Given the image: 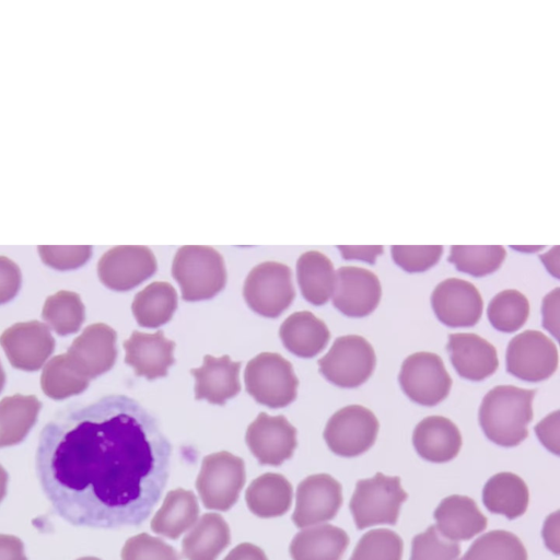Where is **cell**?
<instances>
[{"mask_svg": "<svg viewBox=\"0 0 560 560\" xmlns=\"http://www.w3.org/2000/svg\"><path fill=\"white\" fill-rule=\"evenodd\" d=\"M156 419L125 395L69 404L42 429L36 475L52 512L74 526H140L170 475Z\"/></svg>", "mask_w": 560, "mask_h": 560, "instance_id": "1", "label": "cell"}, {"mask_svg": "<svg viewBox=\"0 0 560 560\" xmlns=\"http://www.w3.org/2000/svg\"><path fill=\"white\" fill-rule=\"evenodd\" d=\"M535 389L499 385L490 389L479 408V423L493 443L512 447L523 442L533 420Z\"/></svg>", "mask_w": 560, "mask_h": 560, "instance_id": "2", "label": "cell"}, {"mask_svg": "<svg viewBox=\"0 0 560 560\" xmlns=\"http://www.w3.org/2000/svg\"><path fill=\"white\" fill-rule=\"evenodd\" d=\"M172 275L185 301L213 298L226 283V269L222 255L211 246L184 245L175 254Z\"/></svg>", "mask_w": 560, "mask_h": 560, "instance_id": "3", "label": "cell"}, {"mask_svg": "<svg viewBox=\"0 0 560 560\" xmlns=\"http://www.w3.org/2000/svg\"><path fill=\"white\" fill-rule=\"evenodd\" d=\"M407 498L397 476L377 472L372 478L359 480L349 504L357 528L396 524L400 505Z\"/></svg>", "mask_w": 560, "mask_h": 560, "instance_id": "4", "label": "cell"}, {"mask_svg": "<svg viewBox=\"0 0 560 560\" xmlns=\"http://www.w3.org/2000/svg\"><path fill=\"white\" fill-rule=\"evenodd\" d=\"M247 393L269 408H282L296 398L299 380L290 361L279 353L261 352L246 365Z\"/></svg>", "mask_w": 560, "mask_h": 560, "instance_id": "5", "label": "cell"}, {"mask_svg": "<svg viewBox=\"0 0 560 560\" xmlns=\"http://www.w3.org/2000/svg\"><path fill=\"white\" fill-rule=\"evenodd\" d=\"M245 479L244 460L222 451L202 459L196 488L207 509L228 511L237 501Z\"/></svg>", "mask_w": 560, "mask_h": 560, "instance_id": "6", "label": "cell"}, {"mask_svg": "<svg viewBox=\"0 0 560 560\" xmlns=\"http://www.w3.org/2000/svg\"><path fill=\"white\" fill-rule=\"evenodd\" d=\"M243 296L257 314L276 318L295 298L290 267L279 261H264L247 275Z\"/></svg>", "mask_w": 560, "mask_h": 560, "instance_id": "7", "label": "cell"}, {"mask_svg": "<svg viewBox=\"0 0 560 560\" xmlns=\"http://www.w3.org/2000/svg\"><path fill=\"white\" fill-rule=\"evenodd\" d=\"M376 357L372 345L362 336L338 337L318 360L319 372L332 384L354 388L372 375Z\"/></svg>", "mask_w": 560, "mask_h": 560, "instance_id": "8", "label": "cell"}, {"mask_svg": "<svg viewBox=\"0 0 560 560\" xmlns=\"http://www.w3.org/2000/svg\"><path fill=\"white\" fill-rule=\"evenodd\" d=\"M378 428V420L370 409L361 405H350L329 418L324 439L332 453L354 457L374 444Z\"/></svg>", "mask_w": 560, "mask_h": 560, "instance_id": "9", "label": "cell"}, {"mask_svg": "<svg viewBox=\"0 0 560 560\" xmlns=\"http://www.w3.org/2000/svg\"><path fill=\"white\" fill-rule=\"evenodd\" d=\"M398 381L402 392L416 404L432 407L445 399L452 386L443 360L432 352H416L401 364Z\"/></svg>", "mask_w": 560, "mask_h": 560, "instance_id": "10", "label": "cell"}, {"mask_svg": "<svg viewBox=\"0 0 560 560\" xmlns=\"http://www.w3.org/2000/svg\"><path fill=\"white\" fill-rule=\"evenodd\" d=\"M506 371L526 382H541L558 368L556 343L539 330H525L511 339L506 349Z\"/></svg>", "mask_w": 560, "mask_h": 560, "instance_id": "11", "label": "cell"}, {"mask_svg": "<svg viewBox=\"0 0 560 560\" xmlns=\"http://www.w3.org/2000/svg\"><path fill=\"white\" fill-rule=\"evenodd\" d=\"M158 268L152 250L143 245H119L103 254L97 264L101 282L115 291H128L150 278Z\"/></svg>", "mask_w": 560, "mask_h": 560, "instance_id": "12", "label": "cell"}, {"mask_svg": "<svg viewBox=\"0 0 560 560\" xmlns=\"http://www.w3.org/2000/svg\"><path fill=\"white\" fill-rule=\"evenodd\" d=\"M7 358L13 368L37 371L55 349L48 326L38 320L16 323L0 336Z\"/></svg>", "mask_w": 560, "mask_h": 560, "instance_id": "13", "label": "cell"}, {"mask_svg": "<svg viewBox=\"0 0 560 560\" xmlns=\"http://www.w3.org/2000/svg\"><path fill=\"white\" fill-rule=\"evenodd\" d=\"M342 504L341 485L327 474L311 475L296 488L292 521L296 527L332 520Z\"/></svg>", "mask_w": 560, "mask_h": 560, "instance_id": "14", "label": "cell"}, {"mask_svg": "<svg viewBox=\"0 0 560 560\" xmlns=\"http://www.w3.org/2000/svg\"><path fill=\"white\" fill-rule=\"evenodd\" d=\"M246 444L261 465L278 466L291 458L296 447V429L284 416L260 412L248 425Z\"/></svg>", "mask_w": 560, "mask_h": 560, "instance_id": "15", "label": "cell"}, {"mask_svg": "<svg viewBox=\"0 0 560 560\" xmlns=\"http://www.w3.org/2000/svg\"><path fill=\"white\" fill-rule=\"evenodd\" d=\"M431 304L438 319L454 328L476 325L483 310L478 289L471 282L458 278L440 282L432 292Z\"/></svg>", "mask_w": 560, "mask_h": 560, "instance_id": "16", "label": "cell"}, {"mask_svg": "<svg viewBox=\"0 0 560 560\" xmlns=\"http://www.w3.org/2000/svg\"><path fill=\"white\" fill-rule=\"evenodd\" d=\"M381 296V282L371 270L355 266L337 270L332 304L346 316H368L377 307Z\"/></svg>", "mask_w": 560, "mask_h": 560, "instance_id": "17", "label": "cell"}, {"mask_svg": "<svg viewBox=\"0 0 560 560\" xmlns=\"http://www.w3.org/2000/svg\"><path fill=\"white\" fill-rule=\"evenodd\" d=\"M116 331L104 323L91 324L77 337L67 357L84 377L94 378L110 370L116 361Z\"/></svg>", "mask_w": 560, "mask_h": 560, "instance_id": "18", "label": "cell"}, {"mask_svg": "<svg viewBox=\"0 0 560 560\" xmlns=\"http://www.w3.org/2000/svg\"><path fill=\"white\" fill-rule=\"evenodd\" d=\"M124 348L125 362L133 368L136 375L148 380L165 376L167 369L175 361V342L165 338L162 330L154 334L135 330L130 338L124 341Z\"/></svg>", "mask_w": 560, "mask_h": 560, "instance_id": "19", "label": "cell"}, {"mask_svg": "<svg viewBox=\"0 0 560 560\" xmlns=\"http://www.w3.org/2000/svg\"><path fill=\"white\" fill-rule=\"evenodd\" d=\"M447 350L456 372L469 381H482L499 366L495 348L476 334H451Z\"/></svg>", "mask_w": 560, "mask_h": 560, "instance_id": "20", "label": "cell"}, {"mask_svg": "<svg viewBox=\"0 0 560 560\" xmlns=\"http://www.w3.org/2000/svg\"><path fill=\"white\" fill-rule=\"evenodd\" d=\"M240 369L241 362L232 361L228 354L220 358L206 354L202 365L190 370L196 380V399L224 405L241 390Z\"/></svg>", "mask_w": 560, "mask_h": 560, "instance_id": "21", "label": "cell"}, {"mask_svg": "<svg viewBox=\"0 0 560 560\" xmlns=\"http://www.w3.org/2000/svg\"><path fill=\"white\" fill-rule=\"evenodd\" d=\"M412 443L425 460L445 463L457 456L462 435L457 425L442 416H429L415 428Z\"/></svg>", "mask_w": 560, "mask_h": 560, "instance_id": "22", "label": "cell"}, {"mask_svg": "<svg viewBox=\"0 0 560 560\" xmlns=\"http://www.w3.org/2000/svg\"><path fill=\"white\" fill-rule=\"evenodd\" d=\"M436 529L453 541L468 540L487 527V517L476 502L466 495L444 498L434 511Z\"/></svg>", "mask_w": 560, "mask_h": 560, "instance_id": "23", "label": "cell"}, {"mask_svg": "<svg viewBox=\"0 0 560 560\" xmlns=\"http://www.w3.org/2000/svg\"><path fill=\"white\" fill-rule=\"evenodd\" d=\"M279 336L284 347L301 358L318 354L330 339L326 324L308 311L288 316L280 326Z\"/></svg>", "mask_w": 560, "mask_h": 560, "instance_id": "24", "label": "cell"}, {"mask_svg": "<svg viewBox=\"0 0 560 560\" xmlns=\"http://www.w3.org/2000/svg\"><path fill=\"white\" fill-rule=\"evenodd\" d=\"M348 545L343 529L324 524L299 532L289 551L292 560H341Z\"/></svg>", "mask_w": 560, "mask_h": 560, "instance_id": "25", "label": "cell"}, {"mask_svg": "<svg viewBox=\"0 0 560 560\" xmlns=\"http://www.w3.org/2000/svg\"><path fill=\"white\" fill-rule=\"evenodd\" d=\"M230 527L217 513H206L182 541V553L187 560H215L229 546Z\"/></svg>", "mask_w": 560, "mask_h": 560, "instance_id": "26", "label": "cell"}, {"mask_svg": "<svg viewBox=\"0 0 560 560\" xmlns=\"http://www.w3.org/2000/svg\"><path fill=\"white\" fill-rule=\"evenodd\" d=\"M293 490L282 475L266 472L254 479L245 492L249 511L258 517H276L287 513L291 506Z\"/></svg>", "mask_w": 560, "mask_h": 560, "instance_id": "27", "label": "cell"}, {"mask_svg": "<svg viewBox=\"0 0 560 560\" xmlns=\"http://www.w3.org/2000/svg\"><path fill=\"white\" fill-rule=\"evenodd\" d=\"M529 492L525 481L513 472L492 476L482 490L485 506L492 513L510 520L523 515L527 509Z\"/></svg>", "mask_w": 560, "mask_h": 560, "instance_id": "28", "label": "cell"}, {"mask_svg": "<svg viewBox=\"0 0 560 560\" xmlns=\"http://www.w3.org/2000/svg\"><path fill=\"white\" fill-rule=\"evenodd\" d=\"M296 279L303 298L314 305L325 304L334 293V265L318 250H308L299 257Z\"/></svg>", "mask_w": 560, "mask_h": 560, "instance_id": "29", "label": "cell"}, {"mask_svg": "<svg viewBox=\"0 0 560 560\" xmlns=\"http://www.w3.org/2000/svg\"><path fill=\"white\" fill-rule=\"evenodd\" d=\"M199 506L192 491L174 489L167 492L162 506L151 521V529L171 539H177L197 521Z\"/></svg>", "mask_w": 560, "mask_h": 560, "instance_id": "30", "label": "cell"}, {"mask_svg": "<svg viewBox=\"0 0 560 560\" xmlns=\"http://www.w3.org/2000/svg\"><path fill=\"white\" fill-rule=\"evenodd\" d=\"M40 407L33 395L16 394L0 400V447L22 442L35 424Z\"/></svg>", "mask_w": 560, "mask_h": 560, "instance_id": "31", "label": "cell"}, {"mask_svg": "<svg viewBox=\"0 0 560 560\" xmlns=\"http://www.w3.org/2000/svg\"><path fill=\"white\" fill-rule=\"evenodd\" d=\"M177 308V292L166 281H154L139 291L131 304L137 323L156 328L167 323Z\"/></svg>", "mask_w": 560, "mask_h": 560, "instance_id": "32", "label": "cell"}, {"mask_svg": "<svg viewBox=\"0 0 560 560\" xmlns=\"http://www.w3.org/2000/svg\"><path fill=\"white\" fill-rule=\"evenodd\" d=\"M89 378L71 365L67 353L50 359L40 375L44 394L56 400L81 394L89 386Z\"/></svg>", "mask_w": 560, "mask_h": 560, "instance_id": "33", "label": "cell"}, {"mask_svg": "<svg viewBox=\"0 0 560 560\" xmlns=\"http://www.w3.org/2000/svg\"><path fill=\"white\" fill-rule=\"evenodd\" d=\"M42 317L60 336L77 332L85 318V308L75 292L61 290L48 296Z\"/></svg>", "mask_w": 560, "mask_h": 560, "instance_id": "34", "label": "cell"}, {"mask_svg": "<svg viewBox=\"0 0 560 560\" xmlns=\"http://www.w3.org/2000/svg\"><path fill=\"white\" fill-rule=\"evenodd\" d=\"M460 560H527V552L517 536L497 529L478 537Z\"/></svg>", "mask_w": 560, "mask_h": 560, "instance_id": "35", "label": "cell"}, {"mask_svg": "<svg viewBox=\"0 0 560 560\" xmlns=\"http://www.w3.org/2000/svg\"><path fill=\"white\" fill-rule=\"evenodd\" d=\"M505 254L501 245H452L448 261L462 272L483 277L500 268Z\"/></svg>", "mask_w": 560, "mask_h": 560, "instance_id": "36", "label": "cell"}, {"mask_svg": "<svg viewBox=\"0 0 560 560\" xmlns=\"http://www.w3.org/2000/svg\"><path fill=\"white\" fill-rule=\"evenodd\" d=\"M487 315L495 329L513 332L526 323L529 315V303L520 291L504 290L490 301Z\"/></svg>", "mask_w": 560, "mask_h": 560, "instance_id": "37", "label": "cell"}, {"mask_svg": "<svg viewBox=\"0 0 560 560\" xmlns=\"http://www.w3.org/2000/svg\"><path fill=\"white\" fill-rule=\"evenodd\" d=\"M402 539L387 528L365 533L357 544L350 560H401Z\"/></svg>", "mask_w": 560, "mask_h": 560, "instance_id": "38", "label": "cell"}, {"mask_svg": "<svg viewBox=\"0 0 560 560\" xmlns=\"http://www.w3.org/2000/svg\"><path fill=\"white\" fill-rule=\"evenodd\" d=\"M460 546L445 539L434 525L412 539L410 560H458Z\"/></svg>", "mask_w": 560, "mask_h": 560, "instance_id": "39", "label": "cell"}, {"mask_svg": "<svg viewBox=\"0 0 560 560\" xmlns=\"http://www.w3.org/2000/svg\"><path fill=\"white\" fill-rule=\"evenodd\" d=\"M121 560H179L176 550L147 533L130 537L121 549Z\"/></svg>", "mask_w": 560, "mask_h": 560, "instance_id": "40", "label": "cell"}, {"mask_svg": "<svg viewBox=\"0 0 560 560\" xmlns=\"http://www.w3.org/2000/svg\"><path fill=\"white\" fill-rule=\"evenodd\" d=\"M393 260L408 272H422L433 267L441 258V245H393Z\"/></svg>", "mask_w": 560, "mask_h": 560, "instance_id": "41", "label": "cell"}, {"mask_svg": "<svg viewBox=\"0 0 560 560\" xmlns=\"http://www.w3.org/2000/svg\"><path fill=\"white\" fill-rule=\"evenodd\" d=\"M44 264L57 270L77 269L84 265L92 255V246H37Z\"/></svg>", "mask_w": 560, "mask_h": 560, "instance_id": "42", "label": "cell"}, {"mask_svg": "<svg viewBox=\"0 0 560 560\" xmlns=\"http://www.w3.org/2000/svg\"><path fill=\"white\" fill-rule=\"evenodd\" d=\"M22 275L19 266L5 256H0V304L11 301L19 292Z\"/></svg>", "mask_w": 560, "mask_h": 560, "instance_id": "43", "label": "cell"}, {"mask_svg": "<svg viewBox=\"0 0 560 560\" xmlns=\"http://www.w3.org/2000/svg\"><path fill=\"white\" fill-rule=\"evenodd\" d=\"M559 410L549 413L536 427L540 442L555 454H559Z\"/></svg>", "mask_w": 560, "mask_h": 560, "instance_id": "44", "label": "cell"}, {"mask_svg": "<svg viewBox=\"0 0 560 560\" xmlns=\"http://www.w3.org/2000/svg\"><path fill=\"white\" fill-rule=\"evenodd\" d=\"M560 289L556 288L549 292L542 301V325L550 331L557 339L559 338V301H560Z\"/></svg>", "mask_w": 560, "mask_h": 560, "instance_id": "45", "label": "cell"}, {"mask_svg": "<svg viewBox=\"0 0 560 560\" xmlns=\"http://www.w3.org/2000/svg\"><path fill=\"white\" fill-rule=\"evenodd\" d=\"M345 259H360L370 264H374L376 257L383 253L382 245L371 246H337Z\"/></svg>", "mask_w": 560, "mask_h": 560, "instance_id": "46", "label": "cell"}, {"mask_svg": "<svg viewBox=\"0 0 560 560\" xmlns=\"http://www.w3.org/2000/svg\"><path fill=\"white\" fill-rule=\"evenodd\" d=\"M0 560H27L22 540L12 535L0 534Z\"/></svg>", "mask_w": 560, "mask_h": 560, "instance_id": "47", "label": "cell"}, {"mask_svg": "<svg viewBox=\"0 0 560 560\" xmlns=\"http://www.w3.org/2000/svg\"><path fill=\"white\" fill-rule=\"evenodd\" d=\"M223 560H268V558L258 546L242 542L234 547Z\"/></svg>", "mask_w": 560, "mask_h": 560, "instance_id": "48", "label": "cell"}, {"mask_svg": "<svg viewBox=\"0 0 560 560\" xmlns=\"http://www.w3.org/2000/svg\"><path fill=\"white\" fill-rule=\"evenodd\" d=\"M8 472L5 469L0 465V502L4 498L7 493V485H8Z\"/></svg>", "mask_w": 560, "mask_h": 560, "instance_id": "49", "label": "cell"}, {"mask_svg": "<svg viewBox=\"0 0 560 560\" xmlns=\"http://www.w3.org/2000/svg\"><path fill=\"white\" fill-rule=\"evenodd\" d=\"M4 382H5V373H4L1 362H0V393L4 386Z\"/></svg>", "mask_w": 560, "mask_h": 560, "instance_id": "50", "label": "cell"}, {"mask_svg": "<svg viewBox=\"0 0 560 560\" xmlns=\"http://www.w3.org/2000/svg\"><path fill=\"white\" fill-rule=\"evenodd\" d=\"M78 560H101V559L95 558V557H83V558H80Z\"/></svg>", "mask_w": 560, "mask_h": 560, "instance_id": "51", "label": "cell"}]
</instances>
